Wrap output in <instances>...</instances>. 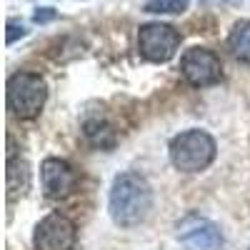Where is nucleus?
<instances>
[{
	"instance_id": "obj_1",
	"label": "nucleus",
	"mask_w": 250,
	"mask_h": 250,
	"mask_svg": "<svg viewBox=\"0 0 250 250\" xmlns=\"http://www.w3.org/2000/svg\"><path fill=\"white\" fill-rule=\"evenodd\" d=\"M153 188L138 173H120L110 188V218L120 228H135L150 215Z\"/></svg>"
},
{
	"instance_id": "obj_2",
	"label": "nucleus",
	"mask_w": 250,
	"mask_h": 250,
	"mask_svg": "<svg viewBox=\"0 0 250 250\" xmlns=\"http://www.w3.org/2000/svg\"><path fill=\"white\" fill-rule=\"evenodd\" d=\"M218 145L205 130H185L170 140V163L180 173H200L215 160Z\"/></svg>"
},
{
	"instance_id": "obj_3",
	"label": "nucleus",
	"mask_w": 250,
	"mask_h": 250,
	"mask_svg": "<svg viewBox=\"0 0 250 250\" xmlns=\"http://www.w3.org/2000/svg\"><path fill=\"white\" fill-rule=\"evenodd\" d=\"M48 98L45 80L38 73H13L8 78V108L20 120H33L40 115Z\"/></svg>"
},
{
	"instance_id": "obj_4",
	"label": "nucleus",
	"mask_w": 250,
	"mask_h": 250,
	"mask_svg": "<svg viewBox=\"0 0 250 250\" xmlns=\"http://www.w3.org/2000/svg\"><path fill=\"white\" fill-rule=\"evenodd\" d=\"M180 45V33L165 23H145L138 30V50L150 62H168Z\"/></svg>"
},
{
	"instance_id": "obj_5",
	"label": "nucleus",
	"mask_w": 250,
	"mask_h": 250,
	"mask_svg": "<svg viewBox=\"0 0 250 250\" xmlns=\"http://www.w3.org/2000/svg\"><path fill=\"white\" fill-rule=\"evenodd\" d=\"M180 75L190 83L193 88H208L215 85L223 78L220 58L208 48H190L180 58Z\"/></svg>"
},
{
	"instance_id": "obj_6",
	"label": "nucleus",
	"mask_w": 250,
	"mask_h": 250,
	"mask_svg": "<svg viewBox=\"0 0 250 250\" xmlns=\"http://www.w3.org/2000/svg\"><path fill=\"white\" fill-rule=\"evenodd\" d=\"M78 240V228L75 223L62 215V213H50L35 228V250H73Z\"/></svg>"
},
{
	"instance_id": "obj_7",
	"label": "nucleus",
	"mask_w": 250,
	"mask_h": 250,
	"mask_svg": "<svg viewBox=\"0 0 250 250\" xmlns=\"http://www.w3.org/2000/svg\"><path fill=\"white\" fill-rule=\"evenodd\" d=\"M178 238L185 250H223V233L220 228L203 215H185L178 223Z\"/></svg>"
},
{
	"instance_id": "obj_8",
	"label": "nucleus",
	"mask_w": 250,
	"mask_h": 250,
	"mask_svg": "<svg viewBox=\"0 0 250 250\" xmlns=\"http://www.w3.org/2000/svg\"><path fill=\"white\" fill-rule=\"evenodd\" d=\"M40 183H43V193L50 200H62L68 198L75 185H78V173L68 160L60 158H48L40 165Z\"/></svg>"
},
{
	"instance_id": "obj_9",
	"label": "nucleus",
	"mask_w": 250,
	"mask_h": 250,
	"mask_svg": "<svg viewBox=\"0 0 250 250\" xmlns=\"http://www.w3.org/2000/svg\"><path fill=\"white\" fill-rule=\"evenodd\" d=\"M228 48L243 62H250V20H238L228 33Z\"/></svg>"
},
{
	"instance_id": "obj_10",
	"label": "nucleus",
	"mask_w": 250,
	"mask_h": 250,
	"mask_svg": "<svg viewBox=\"0 0 250 250\" xmlns=\"http://www.w3.org/2000/svg\"><path fill=\"white\" fill-rule=\"evenodd\" d=\"M188 8V0H148L145 13H183Z\"/></svg>"
},
{
	"instance_id": "obj_11",
	"label": "nucleus",
	"mask_w": 250,
	"mask_h": 250,
	"mask_svg": "<svg viewBox=\"0 0 250 250\" xmlns=\"http://www.w3.org/2000/svg\"><path fill=\"white\" fill-rule=\"evenodd\" d=\"M18 35H20V38L25 35V25H23V23L18 25V20H8V45H13V43H15Z\"/></svg>"
},
{
	"instance_id": "obj_12",
	"label": "nucleus",
	"mask_w": 250,
	"mask_h": 250,
	"mask_svg": "<svg viewBox=\"0 0 250 250\" xmlns=\"http://www.w3.org/2000/svg\"><path fill=\"white\" fill-rule=\"evenodd\" d=\"M53 18H55V10H53V8H40V10L33 15L35 23H48V20H53Z\"/></svg>"
}]
</instances>
